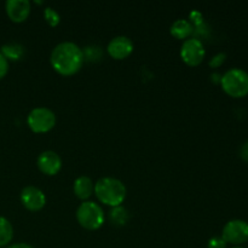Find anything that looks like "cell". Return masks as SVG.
Wrapping results in <instances>:
<instances>
[{"instance_id":"ac0fdd59","label":"cell","mask_w":248,"mask_h":248,"mask_svg":"<svg viewBox=\"0 0 248 248\" xmlns=\"http://www.w3.org/2000/svg\"><path fill=\"white\" fill-rule=\"evenodd\" d=\"M82 53H84V60L91 61V62L99 60L102 56V51L98 46H89L82 51Z\"/></svg>"},{"instance_id":"277c9868","label":"cell","mask_w":248,"mask_h":248,"mask_svg":"<svg viewBox=\"0 0 248 248\" xmlns=\"http://www.w3.org/2000/svg\"><path fill=\"white\" fill-rule=\"evenodd\" d=\"M78 223L86 230H97L103 225L104 212L98 203L93 201H84L78 207Z\"/></svg>"},{"instance_id":"7a4b0ae2","label":"cell","mask_w":248,"mask_h":248,"mask_svg":"<svg viewBox=\"0 0 248 248\" xmlns=\"http://www.w3.org/2000/svg\"><path fill=\"white\" fill-rule=\"evenodd\" d=\"M94 194L102 203L111 207L121 206L126 198V186L121 181L104 177L94 184Z\"/></svg>"},{"instance_id":"5b68a950","label":"cell","mask_w":248,"mask_h":248,"mask_svg":"<svg viewBox=\"0 0 248 248\" xmlns=\"http://www.w3.org/2000/svg\"><path fill=\"white\" fill-rule=\"evenodd\" d=\"M29 128L35 133H46L56 125V115L48 108H35L27 118Z\"/></svg>"},{"instance_id":"5bb4252c","label":"cell","mask_w":248,"mask_h":248,"mask_svg":"<svg viewBox=\"0 0 248 248\" xmlns=\"http://www.w3.org/2000/svg\"><path fill=\"white\" fill-rule=\"evenodd\" d=\"M0 53H1L7 61H18L23 57L24 47L22 45H19V44L10 43L2 46Z\"/></svg>"},{"instance_id":"7402d4cb","label":"cell","mask_w":248,"mask_h":248,"mask_svg":"<svg viewBox=\"0 0 248 248\" xmlns=\"http://www.w3.org/2000/svg\"><path fill=\"white\" fill-rule=\"evenodd\" d=\"M240 157H241L244 161L248 162V140L246 143H244L242 147L240 148Z\"/></svg>"},{"instance_id":"ba28073f","label":"cell","mask_w":248,"mask_h":248,"mask_svg":"<svg viewBox=\"0 0 248 248\" xmlns=\"http://www.w3.org/2000/svg\"><path fill=\"white\" fill-rule=\"evenodd\" d=\"M21 202L27 210L40 211L46 205V196L36 186H26L21 193Z\"/></svg>"},{"instance_id":"d6986e66","label":"cell","mask_w":248,"mask_h":248,"mask_svg":"<svg viewBox=\"0 0 248 248\" xmlns=\"http://www.w3.org/2000/svg\"><path fill=\"white\" fill-rule=\"evenodd\" d=\"M208 248H227V242L222 239V237H212L208 241Z\"/></svg>"},{"instance_id":"52a82bcc","label":"cell","mask_w":248,"mask_h":248,"mask_svg":"<svg viewBox=\"0 0 248 248\" xmlns=\"http://www.w3.org/2000/svg\"><path fill=\"white\" fill-rule=\"evenodd\" d=\"M206 55L203 44L199 39H186L181 48V57L186 64L196 67L203 61Z\"/></svg>"},{"instance_id":"3957f363","label":"cell","mask_w":248,"mask_h":248,"mask_svg":"<svg viewBox=\"0 0 248 248\" xmlns=\"http://www.w3.org/2000/svg\"><path fill=\"white\" fill-rule=\"evenodd\" d=\"M220 84L230 97L241 98L248 94V73L239 68L228 70L220 79Z\"/></svg>"},{"instance_id":"ffe728a7","label":"cell","mask_w":248,"mask_h":248,"mask_svg":"<svg viewBox=\"0 0 248 248\" xmlns=\"http://www.w3.org/2000/svg\"><path fill=\"white\" fill-rule=\"evenodd\" d=\"M225 58H227V55H225V53H218V55H216L215 57L210 61V65L212 68L220 67V65L224 63Z\"/></svg>"},{"instance_id":"d4e9b609","label":"cell","mask_w":248,"mask_h":248,"mask_svg":"<svg viewBox=\"0 0 248 248\" xmlns=\"http://www.w3.org/2000/svg\"><path fill=\"white\" fill-rule=\"evenodd\" d=\"M232 248H242V247H239V246H236V247H232Z\"/></svg>"},{"instance_id":"9c48e42d","label":"cell","mask_w":248,"mask_h":248,"mask_svg":"<svg viewBox=\"0 0 248 248\" xmlns=\"http://www.w3.org/2000/svg\"><path fill=\"white\" fill-rule=\"evenodd\" d=\"M36 165H38L39 170L44 174L55 176L61 171L62 160H61L60 155L57 153L52 152V150H46V152H43L39 155L38 160H36Z\"/></svg>"},{"instance_id":"6da1fadb","label":"cell","mask_w":248,"mask_h":248,"mask_svg":"<svg viewBox=\"0 0 248 248\" xmlns=\"http://www.w3.org/2000/svg\"><path fill=\"white\" fill-rule=\"evenodd\" d=\"M50 61L52 68L58 74L69 77L79 72L85 60L82 50L77 44L64 41L53 48Z\"/></svg>"},{"instance_id":"2e32d148","label":"cell","mask_w":248,"mask_h":248,"mask_svg":"<svg viewBox=\"0 0 248 248\" xmlns=\"http://www.w3.org/2000/svg\"><path fill=\"white\" fill-rule=\"evenodd\" d=\"M128 218H130V215H128L127 210L121 206L113 207V210L110 211V220L113 224L125 225L128 222Z\"/></svg>"},{"instance_id":"9a60e30c","label":"cell","mask_w":248,"mask_h":248,"mask_svg":"<svg viewBox=\"0 0 248 248\" xmlns=\"http://www.w3.org/2000/svg\"><path fill=\"white\" fill-rule=\"evenodd\" d=\"M14 237V228L11 223L4 217H0V247H4L11 242Z\"/></svg>"},{"instance_id":"e0dca14e","label":"cell","mask_w":248,"mask_h":248,"mask_svg":"<svg viewBox=\"0 0 248 248\" xmlns=\"http://www.w3.org/2000/svg\"><path fill=\"white\" fill-rule=\"evenodd\" d=\"M44 18H45V21L51 27L58 26L61 21V17L58 15V12L56 10H53L52 7H45V10H44Z\"/></svg>"},{"instance_id":"30bf717a","label":"cell","mask_w":248,"mask_h":248,"mask_svg":"<svg viewBox=\"0 0 248 248\" xmlns=\"http://www.w3.org/2000/svg\"><path fill=\"white\" fill-rule=\"evenodd\" d=\"M107 50H108L110 57H113L114 60H125L132 53L133 43L127 36H116V38L111 39Z\"/></svg>"},{"instance_id":"7c38bea8","label":"cell","mask_w":248,"mask_h":248,"mask_svg":"<svg viewBox=\"0 0 248 248\" xmlns=\"http://www.w3.org/2000/svg\"><path fill=\"white\" fill-rule=\"evenodd\" d=\"M73 189H74V194L77 198H79L80 200H87L93 194L94 184L91 178L81 176L75 179Z\"/></svg>"},{"instance_id":"4fadbf2b","label":"cell","mask_w":248,"mask_h":248,"mask_svg":"<svg viewBox=\"0 0 248 248\" xmlns=\"http://www.w3.org/2000/svg\"><path fill=\"white\" fill-rule=\"evenodd\" d=\"M170 31L176 39H186L193 33V24L186 19H177L171 26Z\"/></svg>"},{"instance_id":"8fae6325","label":"cell","mask_w":248,"mask_h":248,"mask_svg":"<svg viewBox=\"0 0 248 248\" xmlns=\"http://www.w3.org/2000/svg\"><path fill=\"white\" fill-rule=\"evenodd\" d=\"M5 9L11 21L21 23L26 21L31 14V2L28 0H7Z\"/></svg>"},{"instance_id":"603a6c76","label":"cell","mask_w":248,"mask_h":248,"mask_svg":"<svg viewBox=\"0 0 248 248\" xmlns=\"http://www.w3.org/2000/svg\"><path fill=\"white\" fill-rule=\"evenodd\" d=\"M190 19L193 22H195V23L199 26L200 23H202V15L198 11H194L190 14Z\"/></svg>"},{"instance_id":"8992f818","label":"cell","mask_w":248,"mask_h":248,"mask_svg":"<svg viewBox=\"0 0 248 248\" xmlns=\"http://www.w3.org/2000/svg\"><path fill=\"white\" fill-rule=\"evenodd\" d=\"M222 239L227 244L235 245V246H240V245L247 242L248 223L241 219H234L228 222L223 228Z\"/></svg>"},{"instance_id":"44dd1931","label":"cell","mask_w":248,"mask_h":248,"mask_svg":"<svg viewBox=\"0 0 248 248\" xmlns=\"http://www.w3.org/2000/svg\"><path fill=\"white\" fill-rule=\"evenodd\" d=\"M7 70H9V61L0 53V79L7 74Z\"/></svg>"},{"instance_id":"cb8c5ba5","label":"cell","mask_w":248,"mask_h":248,"mask_svg":"<svg viewBox=\"0 0 248 248\" xmlns=\"http://www.w3.org/2000/svg\"><path fill=\"white\" fill-rule=\"evenodd\" d=\"M7 248H33L31 246V245H27V244H15V245H11V246L10 247H7Z\"/></svg>"}]
</instances>
